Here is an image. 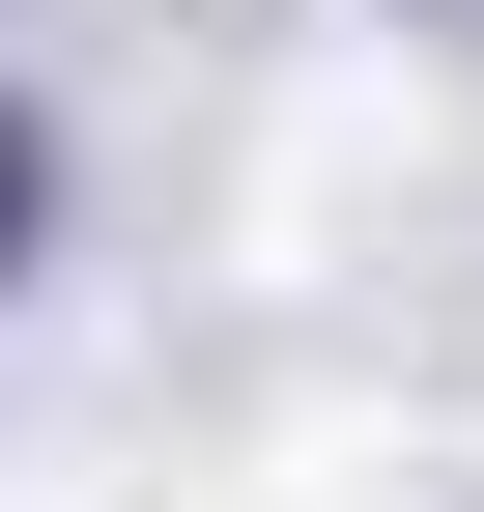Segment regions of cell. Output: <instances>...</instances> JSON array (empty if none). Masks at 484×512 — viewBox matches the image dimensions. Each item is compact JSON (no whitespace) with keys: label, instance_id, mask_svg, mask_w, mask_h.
I'll list each match as a JSON object with an SVG mask.
<instances>
[{"label":"cell","instance_id":"obj_1","mask_svg":"<svg viewBox=\"0 0 484 512\" xmlns=\"http://www.w3.org/2000/svg\"><path fill=\"white\" fill-rule=\"evenodd\" d=\"M0 228H29V143H0Z\"/></svg>","mask_w":484,"mask_h":512}]
</instances>
